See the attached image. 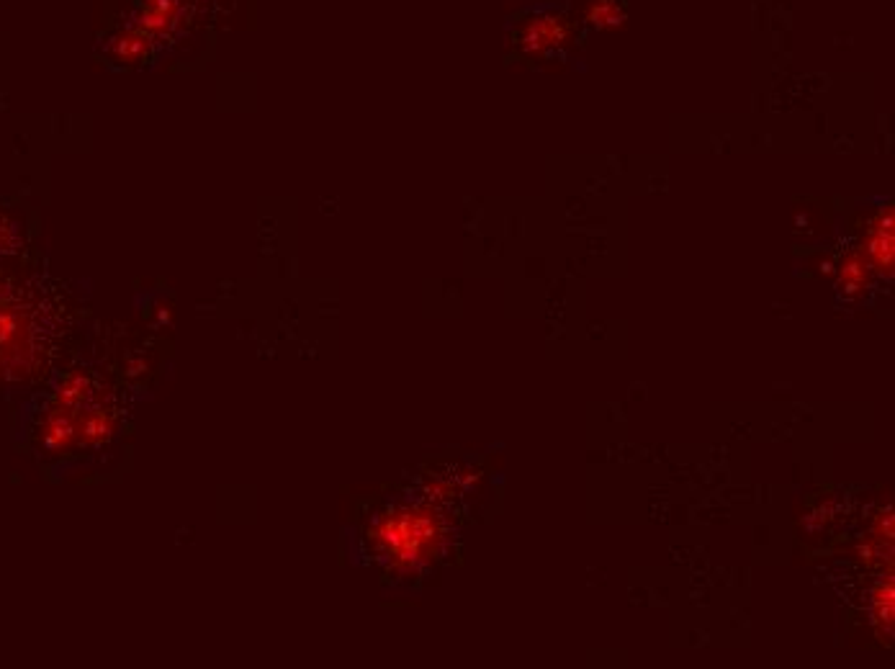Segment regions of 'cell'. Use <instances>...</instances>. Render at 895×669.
Instances as JSON below:
<instances>
[{
  "label": "cell",
  "instance_id": "4",
  "mask_svg": "<svg viewBox=\"0 0 895 669\" xmlns=\"http://www.w3.org/2000/svg\"><path fill=\"white\" fill-rule=\"evenodd\" d=\"M865 258L870 263V268H875L877 273L890 276L895 266V219H893V206L883 209L877 214V219L872 222L870 232H867L865 240Z\"/></svg>",
  "mask_w": 895,
  "mask_h": 669
},
{
  "label": "cell",
  "instance_id": "7",
  "mask_svg": "<svg viewBox=\"0 0 895 669\" xmlns=\"http://www.w3.org/2000/svg\"><path fill=\"white\" fill-rule=\"evenodd\" d=\"M589 21L600 26H618L623 21V13L610 0H597L595 6L589 8Z\"/></svg>",
  "mask_w": 895,
  "mask_h": 669
},
{
  "label": "cell",
  "instance_id": "8",
  "mask_svg": "<svg viewBox=\"0 0 895 669\" xmlns=\"http://www.w3.org/2000/svg\"><path fill=\"white\" fill-rule=\"evenodd\" d=\"M877 621H888V626L893 623V582L888 579V585L880 590L877 595V613H875Z\"/></svg>",
  "mask_w": 895,
  "mask_h": 669
},
{
  "label": "cell",
  "instance_id": "2",
  "mask_svg": "<svg viewBox=\"0 0 895 669\" xmlns=\"http://www.w3.org/2000/svg\"><path fill=\"white\" fill-rule=\"evenodd\" d=\"M73 314L47 286L0 273V392L34 389L62 361Z\"/></svg>",
  "mask_w": 895,
  "mask_h": 669
},
{
  "label": "cell",
  "instance_id": "5",
  "mask_svg": "<svg viewBox=\"0 0 895 669\" xmlns=\"http://www.w3.org/2000/svg\"><path fill=\"white\" fill-rule=\"evenodd\" d=\"M566 37H569V26L564 21L551 19V16H538L525 29L523 42L530 52H548V49L564 44Z\"/></svg>",
  "mask_w": 895,
  "mask_h": 669
},
{
  "label": "cell",
  "instance_id": "6",
  "mask_svg": "<svg viewBox=\"0 0 895 669\" xmlns=\"http://www.w3.org/2000/svg\"><path fill=\"white\" fill-rule=\"evenodd\" d=\"M839 281L849 291H859L862 286H867V281H870V263H867L862 250H854V253H849L847 258L841 260Z\"/></svg>",
  "mask_w": 895,
  "mask_h": 669
},
{
  "label": "cell",
  "instance_id": "1",
  "mask_svg": "<svg viewBox=\"0 0 895 669\" xmlns=\"http://www.w3.org/2000/svg\"><path fill=\"white\" fill-rule=\"evenodd\" d=\"M134 407V386L119 379L114 368L70 358L24 399L16 443L44 477L96 474L121 453Z\"/></svg>",
  "mask_w": 895,
  "mask_h": 669
},
{
  "label": "cell",
  "instance_id": "3",
  "mask_svg": "<svg viewBox=\"0 0 895 669\" xmlns=\"http://www.w3.org/2000/svg\"><path fill=\"white\" fill-rule=\"evenodd\" d=\"M448 538V525L433 502L404 500L386 507L366 528V551L394 577H412L430 567Z\"/></svg>",
  "mask_w": 895,
  "mask_h": 669
}]
</instances>
